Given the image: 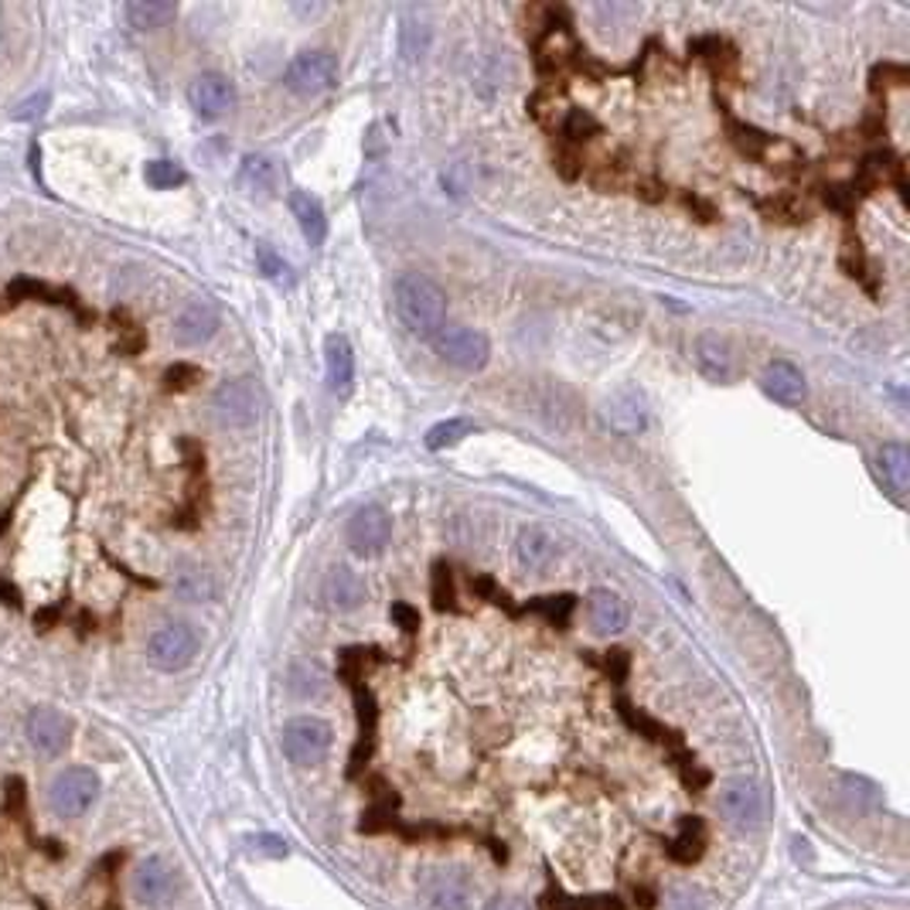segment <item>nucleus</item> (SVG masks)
Segmentation results:
<instances>
[{
	"instance_id": "4468645a",
	"label": "nucleus",
	"mask_w": 910,
	"mask_h": 910,
	"mask_svg": "<svg viewBox=\"0 0 910 910\" xmlns=\"http://www.w3.org/2000/svg\"><path fill=\"white\" fill-rule=\"evenodd\" d=\"M216 332H219V310L208 300H188L178 310L175 328H171V335L181 348H198V345L216 338Z\"/></svg>"
},
{
	"instance_id": "c85d7f7f",
	"label": "nucleus",
	"mask_w": 910,
	"mask_h": 910,
	"mask_svg": "<svg viewBox=\"0 0 910 910\" xmlns=\"http://www.w3.org/2000/svg\"><path fill=\"white\" fill-rule=\"evenodd\" d=\"M11 297L14 300H41V304H62L59 300V290H51V287H44V284H38V280H14L11 284Z\"/></svg>"
},
{
	"instance_id": "4c0bfd02",
	"label": "nucleus",
	"mask_w": 910,
	"mask_h": 910,
	"mask_svg": "<svg viewBox=\"0 0 910 910\" xmlns=\"http://www.w3.org/2000/svg\"><path fill=\"white\" fill-rule=\"evenodd\" d=\"M672 910H703V900L695 897L692 890H679L672 900Z\"/></svg>"
},
{
	"instance_id": "cd10ccee",
	"label": "nucleus",
	"mask_w": 910,
	"mask_h": 910,
	"mask_svg": "<svg viewBox=\"0 0 910 910\" xmlns=\"http://www.w3.org/2000/svg\"><path fill=\"white\" fill-rule=\"evenodd\" d=\"M256 263H259L263 277H270V280H277V284H290V266H287L270 246H266V243L256 246Z\"/></svg>"
},
{
	"instance_id": "5701e85b",
	"label": "nucleus",
	"mask_w": 910,
	"mask_h": 910,
	"mask_svg": "<svg viewBox=\"0 0 910 910\" xmlns=\"http://www.w3.org/2000/svg\"><path fill=\"white\" fill-rule=\"evenodd\" d=\"M325 597L338 611H355L365 601V586H362L358 573H352L348 566H335L325 583Z\"/></svg>"
},
{
	"instance_id": "1a4fd4ad",
	"label": "nucleus",
	"mask_w": 910,
	"mask_h": 910,
	"mask_svg": "<svg viewBox=\"0 0 910 910\" xmlns=\"http://www.w3.org/2000/svg\"><path fill=\"white\" fill-rule=\"evenodd\" d=\"M393 540V518L379 505H365L348 518V546L358 556H379Z\"/></svg>"
},
{
	"instance_id": "6ab92c4d",
	"label": "nucleus",
	"mask_w": 910,
	"mask_h": 910,
	"mask_svg": "<svg viewBox=\"0 0 910 910\" xmlns=\"http://www.w3.org/2000/svg\"><path fill=\"white\" fill-rule=\"evenodd\" d=\"M239 185L249 191V195H259V198H274L284 185V171L274 157L266 154H249L239 168Z\"/></svg>"
},
{
	"instance_id": "2f4dec72",
	"label": "nucleus",
	"mask_w": 910,
	"mask_h": 910,
	"mask_svg": "<svg viewBox=\"0 0 910 910\" xmlns=\"http://www.w3.org/2000/svg\"><path fill=\"white\" fill-rule=\"evenodd\" d=\"M532 611H543L550 621H566L570 617V611H573V597L570 594H560V597H540L532 604Z\"/></svg>"
},
{
	"instance_id": "f8f14e48",
	"label": "nucleus",
	"mask_w": 910,
	"mask_h": 910,
	"mask_svg": "<svg viewBox=\"0 0 910 910\" xmlns=\"http://www.w3.org/2000/svg\"><path fill=\"white\" fill-rule=\"evenodd\" d=\"M419 897L434 910H467L471 907V883L457 870H431L419 880Z\"/></svg>"
},
{
	"instance_id": "20e7f679",
	"label": "nucleus",
	"mask_w": 910,
	"mask_h": 910,
	"mask_svg": "<svg viewBox=\"0 0 910 910\" xmlns=\"http://www.w3.org/2000/svg\"><path fill=\"white\" fill-rule=\"evenodd\" d=\"M716 812L733 829H758L764 822V791L751 778H733L716 794Z\"/></svg>"
},
{
	"instance_id": "72a5a7b5",
	"label": "nucleus",
	"mask_w": 910,
	"mask_h": 910,
	"mask_svg": "<svg viewBox=\"0 0 910 910\" xmlns=\"http://www.w3.org/2000/svg\"><path fill=\"white\" fill-rule=\"evenodd\" d=\"M48 92H34V96H28V99H21L18 106H14V117L18 120H38L44 110H48Z\"/></svg>"
},
{
	"instance_id": "2eb2a0df",
	"label": "nucleus",
	"mask_w": 910,
	"mask_h": 910,
	"mask_svg": "<svg viewBox=\"0 0 910 910\" xmlns=\"http://www.w3.org/2000/svg\"><path fill=\"white\" fill-rule=\"evenodd\" d=\"M601 413H604V419H607L611 431L627 434V437H631V434H641V431H645V423H649V406H645V396H641L634 386H621V389H614V393L604 399Z\"/></svg>"
},
{
	"instance_id": "f3484780",
	"label": "nucleus",
	"mask_w": 910,
	"mask_h": 910,
	"mask_svg": "<svg viewBox=\"0 0 910 910\" xmlns=\"http://www.w3.org/2000/svg\"><path fill=\"white\" fill-rule=\"evenodd\" d=\"M560 556V543L553 540V532H546L543 525H528L518 532L515 540V560L522 570L528 573H543L553 566V560Z\"/></svg>"
},
{
	"instance_id": "7ed1b4c3",
	"label": "nucleus",
	"mask_w": 910,
	"mask_h": 910,
	"mask_svg": "<svg viewBox=\"0 0 910 910\" xmlns=\"http://www.w3.org/2000/svg\"><path fill=\"white\" fill-rule=\"evenodd\" d=\"M195 655H198V634L191 624H181V621L160 624L147 641V662L157 672H181L195 662Z\"/></svg>"
},
{
	"instance_id": "f704fd0d",
	"label": "nucleus",
	"mask_w": 910,
	"mask_h": 910,
	"mask_svg": "<svg viewBox=\"0 0 910 910\" xmlns=\"http://www.w3.org/2000/svg\"><path fill=\"white\" fill-rule=\"evenodd\" d=\"M393 621H396L406 634L419 631V614H416L413 607H406V604H393Z\"/></svg>"
},
{
	"instance_id": "39448f33",
	"label": "nucleus",
	"mask_w": 910,
	"mask_h": 910,
	"mask_svg": "<svg viewBox=\"0 0 910 910\" xmlns=\"http://www.w3.org/2000/svg\"><path fill=\"white\" fill-rule=\"evenodd\" d=\"M99 798V778L89 768H66L48 788V805L62 819H79Z\"/></svg>"
},
{
	"instance_id": "393cba45",
	"label": "nucleus",
	"mask_w": 910,
	"mask_h": 910,
	"mask_svg": "<svg viewBox=\"0 0 910 910\" xmlns=\"http://www.w3.org/2000/svg\"><path fill=\"white\" fill-rule=\"evenodd\" d=\"M880 467L887 474V481L897 488V492H907V481H910V451L897 441L883 444L880 447Z\"/></svg>"
},
{
	"instance_id": "bb28decb",
	"label": "nucleus",
	"mask_w": 910,
	"mask_h": 910,
	"mask_svg": "<svg viewBox=\"0 0 910 910\" xmlns=\"http://www.w3.org/2000/svg\"><path fill=\"white\" fill-rule=\"evenodd\" d=\"M144 178H147V185L157 188V191H168V188H178V185L188 181L185 168L175 165V160H150V165L144 168Z\"/></svg>"
},
{
	"instance_id": "423d86ee",
	"label": "nucleus",
	"mask_w": 910,
	"mask_h": 910,
	"mask_svg": "<svg viewBox=\"0 0 910 910\" xmlns=\"http://www.w3.org/2000/svg\"><path fill=\"white\" fill-rule=\"evenodd\" d=\"M284 82L297 96H320V92H328V89L338 86V59L325 48L300 51V56L287 66Z\"/></svg>"
},
{
	"instance_id": "b1692460",
	"label": "nucleus",
	"mask_w": 910,
	"mask_h": 910,
	"mask_svg": "<svg viewBox=\"0 0 910 910\" xmlns=\"http://www.w3.org/2000/svg\"><path fill=\"white\" fill-rule=\"evenodd\" d=\"M175 14H178V8L171 4V0H130V4L123 8L127 24L137 28V31H157V28H165Z\"/></svg>"
},
{
	"instance_id": "9d476101",
	"label": "nucleus",
	"mask_w": 910,
	"mask_h": 910,
	"mask_svg": "<svg viewBox=\"0 0 910 910\" xmlns=\"http://www.w3.org/2000/svg\"><path fill=\"white\" fill-rule=\"evenodd\" d=\"M28 740L38 754L59 758L66 746L72 743V720L51 706H38L28 713Z\"/></svg>"
},
{
	"instance_id": "412c9836",
	"label": "nucleus",
	"mask_w": 910,
	"mask_h": 910,
	"mask_svg": "<svg viewBox=\"0 0 910 910\" xmlns=\"http://www.w3.org/2000/svg\"><path fill=\"white\" fill-rule=\"evenodd\" d=\"M290 211L310 246H320L328 239V216L310 191H290Z\"/></svg>"
},
{
	"instance_id": "c756f323",
	"label": "nucleus",
	"mask_w": 910,
	"mask_h": 910,
	"mask_svg": "<svg viewBox=\"0 0 910 910\" xmlns=\"http://www.w3.org/2000/svg\"><path fill=\"white\" fill-rule=\"evenodd\" d=\"M198 379H201V372H198L195 365L178 362V365H171V368L165 372V389H168V393H185V389H191Z\"/></svg>"
},
{
	"instance_id": "6e6552de",
	"label": "nucleus",
	"mask_w": 910,
	"mask_h": 910,
	"mask_svg": "<svg viewBox=\"0 0 910 910\" xmlns=\"http://www.w3.org/2000/svg\"><path fill=\"white\" fill-rule=\"evenodd\" d=\"M211 413L222 426H233V431H243V426H253L259 416V393L249 379H229L222 383L216 393H211Z\"/></svg>"
},
{
	"instance_id": "f257e3e1",
	"label": "nucleus",
	"mask_w": 910,
	"mask_h": 910,
	"mask_svg": "<svg viewBox=\"0 0 910 910\" xmlns=\"http://www.w3.org/2000/svg\"><path fill=\"white\" fill-rule=\"evenodd\" d=\"M393 307L403 328L416 338H437L447 325V294L423 274H403L393 284Z\"/></svg>"
},
{
	"instance_id": "473e14b6",
	"label": "nucleus",
	"mask_w": 910,
	"mask_h": 910,
	"mask_svg": "<svg viewBox=\"0 0 910 910\" xmlns=\"http://www.w3.org/2000/svg\"><path fill=\"white\" fill-rule=\"evenodd\" d=\"M845 794L852 801H860V805H877L880 801V788L867 778H845Z\"/></svg>"
},
{
	"instance_id": "a878e982",
	"label": "nucleus",
	"mask_w": 910,
	"mask_h": 910,
	"mask_svg": "<svg viewBox=\"0 0 910 910\" xmlns=\"http://www.w3.org/2000/svg\"><path fill=\"white\" fill-rule=\"evenodd\" d=\"M471 434H474V423L471 419H444V423H437V426H431V431H426V447H431V451H447V447L461 444Z\"/></svg>"
},
{
	"instance_id": "7c9ffc66",
	"label": "nucleus",
	"mask_w": 910,
	"mask_h": 910,
	"mask_svg": "<svg viewBox=\"0 0 910 910\" xmlns=\"http://www.w3.org/2000/svg\"><path fill=\"white\" fill-rule=\"evenodd\" d=\"M434 604L437 611H454V586H451V570L444 563H437L434 570Z\"/></svg>"
},
{
	"instance_id": "f03ea898",
	"label": "nucleus",
	"mask_w": 910,
	"mask_h": 910,
	"mask_svg": "<svg viewBox=\"0 0 910 910\" xmlns=\"http://www.w3.org/2000/svg\"><path fill=\"white\" fill-rule=\"evenodd\" d=\"M280 746H284V754H287L290 764L317 768L332 751V726L325 720H317V716H297V720L284 723Z\"/></svg>"
},
{
	"instance_id": "aec40b11",
	"label": "nucleus",
	"mask_w": 910,
	"mask_h": 910,
	"mask_svg": "<svg viewBox=\"0 0 910 910\" xmlns=\"http://www.w3.org/2000/svg\"><path fill=\"white\" fill-rule=\"evenodd\" d=\"M586 617H591V627L597 634H617L627 627V604L621 594L614 591H594L591 597H586Z\"/></svg>"
},
{
	"instance_id": "a211bd4d",
	"label": "nucleus",
	"mask_w": 910,
	"mask_h": 910,
	"mask_svg": "<svg viewBox=\"0 0 910 910\" xmlns=\"http://www.w3.org/2000/svg\"><path fill=\"white\" fill-rule=\"evenodd\" d=\"M325 376H328V389L338 396L352 393L355 383V352L348 345L345 335H328L325 342Z\"/></svg>"
},
{
	"instance_id": "e433bc0d",
	"label": "nucleus",
	"mask_w": 910,
	"mask_h": 910,
	"mask_svg": "<svg viewBox=\"0 0 910 910\" xmlns=\"http://www.w3.org/2000/svg\"><path fill=\"white\" fill-rule=\"evenodd\" d=\"M181 594H185V597H191V601H201V597H208V583L201 580V573H195V576H185V583H181Z\"/></svg>"
},
{
	"instance_id": "c9c22d12",
	"label": "nucleus",
	"mask_w": 910,
	"mask_h": 910,
	"mask_svg": "<svg viewBox=\"0 0 910 910\" xmlns=\"http://www.w3.org/2000/svg\"><path fill=\"white\" fill-rule=\"evenodd\" d=\"M481 910H528V903L522 897H512V893H495Z\"/></svg>"
},
{
	"instance_id": "9b49d317",
	"label": "nucleus",
	"mask_w": 910,
	"mask_h": 910,
	"mask_svg": "<svg viewBox=\"0 0 910 910\" xmlns=\"http://www.w3.org/2000/svg\"><path fill=\"white\" fill-rule=\"evenodd\" d=\"M175 870L168 867V860H160V855H147V860L137 863L133 870V880H130V890L137 897V903L144 907H165L171 897H175Z\"/></svg>"
},
{
	"instance_id": "4be33fe9",
	"label": "nucleus",
	"mask_w": 910,
	"mask_h": 910,
	"mask_svg": "<svg viewBox=\"0 0 910 910\" xmlns=\"http://www.w3.org/2000/svg\"><path fill=\"white\" fill-rule=\"evenodd\" d=\"M695 368L703 372L710 383H726L733 376V355L723 338L706 335L695 342Z\"/></svg>"
},
{
	"instance_id": "dca6fc26",
	"label": "nucleus",
	"mask_w": 910,
	"mask_h": 910,
	"mask_svg": "<svg viewBox=\"0 0 910 910\" xmlns=\"http://www.w3.org/2000/svg\"><path fill=\"white\" fill-rule=\"evenodd\" d=\"M761 389L774 399V403H784V406H801L809 396V383L801 376V368L784 362V358H774L764 376H761Z\"/></svg>"
},
{
	"instance_id": "0eeeda50",
	"label": "nucleus",
	"mask_w": 910,
	"mask_h": 910,
	"mask_svg": "<svg viewBox=\"0 0 910 910\" xmlns=\"http://www.w3.org/2000/svg\"><path fill=\"white\" fill-rule=\"evenodd\" d=\"M434 348L437 355L454 365V368H464V372H477L488 365V355H492V345L488 338L467 328V325H444L434 338Z\"/></svg>"
},
{
	"instance_id": "ddd939ff",
	"label": "nucleus",
	"mask_w": 910,
	"mask_h": 910,
	"mask_svg": "<svg viewBox=\"0 0 910 910\" xmlns=\"http://www.w3.org/2000/svg\"><path fill=\"white\" fill-rule=\"evenodd\" d=\"M188 102L201 120H219L236 106V89L226 76L205 72L188 86Z\"/></svg>"
}]
</instances>
